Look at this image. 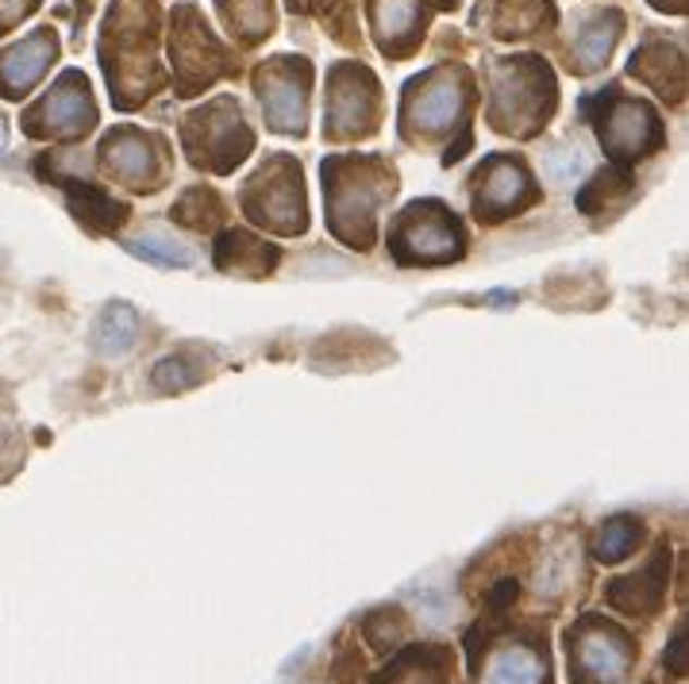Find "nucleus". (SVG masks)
<instances>
[{"label":"nucleus","mask_w":689,"mask_h":684,"mask_svg":"<svg viewBox=\"0 0 689 684\" xmlns=\"http://www.w3.org/2000/svg\"><path fill=\"white\" fill-rule=\"evenodd\" d=\"M666 666H670L674 676H686V623L674 626L670 650H666Z\"/></svg>","instance_id":"obj_20"},{"label":"nucleus","mask_w":689,"mask_h":684,"mask_svg":"<svg viewBox=\"0 0 689 684\" xmlns=\"http://www.w3.org/2000/svg\"><path fill=\"white\" fill-rule=\"evenodd\" d=\"M651 139H655V116L640 104H624L605 127V147L620 150V154H640Z\"/></svg>","instance_id":"obj_7"},{"label":"nucleus","mask_w":689,"mask_h":684,"mask_svg":"<svg viewBox=\"0 0 689 684\" xmlns=\"http://www.w3.org/2000/svg\"><path fill=\"white\" fill-rule=\"evenodd\" d=\"M432 215H423L408 208V223L401 227V258H423V262H443V258L458 254V227H451L447 215L440 208H428Z\"/></svg>","instance_id":"obj_2"},{"label":"nucleus","mask_w":689,"mask_h":684,"mask_svg":"<svg viewBox=\"0 0 689 684\" xmlns=\"http://www.w3.org/2000/svg\"><path fill=\"white\" fill-rule=\"evenodd\" d=\"M666 577H670V550L659 546V554L640 569V573H631V577H624V581H613L608 600H613L620 611H631V615L655 611L659 604H663Z\"/></svg>","instance_id":"obj_3"},{"label":"nucleus","mask_w":689,"mask_h":684,"mask_svg":"<svg viewBox=\"0 0 689 684\" xmlns=\"http://www.w3.org/2000/svg\"><path fill=\"white\" fill-rule=\"evenodd\" d=\"M35 120L47 124V132H74V127L89 124L93 108H89L85 89L77 85V77H66L59 89L50 92V97L39 104V112H35Z\"/></svg>","instance_id":"obj_6"},{"label":"nucleus","mask_w":689,"mask_h":684,"mask_svg":"<svg viewBox=\"0 0 689 684\" xmlns=\"http://www.w3.org/2000/svg\"><path fill=\"white\" fill-rule=\"evenodd\" d=\"M608 47H613V32H608V27H598V32L586 35V39L578 42V54H581V62L593 70V66H601V59L608 54Z\"/></svg>","instance_id":"obj_17"},{"label":"nucleus","mask_w":689,"mask_h":684,"mask_svg":"<svg viewBox=\"0 0 689 684\" xmlns=\"http://www.w3.org/2000/svg\"><path fill=\"white\" fill-rule=\"evenodd\" d=\"M390 684H443L440 676L432 673V669H413V654H408V658H401V666L397 669H390Z\"/></svg>","instance_id":"obj_19"},{"label":"nucleus","mask_w":689,"mask_h":684,"mask_svg":"<svg viewBox=\"0 0 689 684\" xmlns=\"http://www.w3.org/2000/svg\"><path fill=\"white\" fill-rule=\"evenodd\" d=\"M458 104H463V97H458L455 85H435V89H428L423 97L413 100V124L443 127L458 116Z\"/></svg>","instance_id":"obj_10"},{"label":"nucleus","mask_w":689,"mask_h":684,"mask_svg":"<svg viewBox=\"0 0 689 684\" xmlns=\"http://www.w3.org/2000/svg\"><path fill=\"white\" fill-rule=\"evenodd\" d=\"M9 147V135H4V124H0V150Z\"/></svg>","instance_id":"obj_22"},{"label":"nucleus","mask_w":689,"mask_h":684,"mask_svg":"<svg viewBox=\"0 0 689 684\" xmlns=\"http://www.w3.org/2000/svg\"><path fill=\"white\" fill-rule=\"evenodd\" d=\"M524 200H532V185H528L520 165L493 162L490 174H485L482 192H478V212H482V220L485 215H490V220H501V215L513 212V208L524 204Z\"/></svg>","instance_id":"obj_5"},{"label":"nucleus","mask_w":689,"mask_h":684,"mask_svg":"<svg viewBox=\"0 0 689 684\" xmlns=\"http://www.w3.org/2000/svg\"><path fill=\"white\" fill-rule=\"evenodd\" d=\"M490 684H543V661L532 650H505L493 658L490 666Z\"/></svg>","instance_id":"obj_9"},{"label":"nucleus","mask_w":689,"mask_h":684,"mask_svg":"<svg viewBox=\"0 0 689 684\" xmlns=\"http://www.w3.org/2000/svg\"><path fill=\"white\" fill-rule=\"evenodd\" d=\"M70 197H74V208L82 212V220H104V223H116L124 215V208H116L112 200L100 197L93 185H70Z\"/></svg>","instance_id":"obj_15"},{"label":"nucleus","mask_w":689,"mask_h":684,"mask_svg":"<svg viewBox=\"0 0 689 684\" xmlns=\"http://www.w3.org/2000/svg\"><path fill=\"white\" fill-rule=\"evenodd\" d=\"M408 20H413V4L408 0H382V9H378V24H382V32H405Z\"/></svg>","instance_id":"obj_18"},{"label":"nucleus","mask_w":689,"mask_h":684,"mask_svg":"<svg viewBox=\"0 0 689 684\" xmlns=\"http://www.w3.org/2000/svg\"><path fill=\"white\" fill-rule=\"evenodd\" d=\"M631 666V638L616 626L593 623L590 635L574 646V676L581 673V684H616Z\"/></svg>","instance_id":"obj_1"},{"label":"nucleus","mask_w":689,"mask_h":684,"mask_svg":"<svg viewBox=\"0 0 689 684\" xmlns=\"http://www.w3.org/2000/svg\"><path fill=\"white\" fill-rule=\"evenodd\" d=\"M516 593H520V588H516V581H501V585L493 588L490 596H485V604H490V611H497V615H501V611H505L508 604L516 600Z\"/></svg>","instance_id":"obj_21"},{"label":"nucleus","mask_w":689,"mask_h":684,"mask_svg":"<svg viewBox=\"0 0 689 684\" xmlns=\"http://www.w3.org/2000/svg\"><path fill=\"white\" fill-rule=\"evenodd\" d=\"M93 338H97L100 355L120 358L135 347V338H139V320H135V312L127 304H112V308H104V315L97 320Z\"/></svg>","instance_id":"obj_8"},{"label":"nucleus","mask_w":689,"mask_h":684,"mask_svg":"<svg viewBox=\"0 0 689 684\" xmlns=\"http://www.w3.org/2000/svg\"><path fill=\"white\" fill-rule=\"evenodd\" d=\"M127 250L139 258H147V262H158V265H189V250H182L177 242L162 239V235H143V239L127 242Z\"/></svg>","instance_id":"obj_14"},{"label":"nucleus","mask_w":689,"mask_h":684,"mask_svg":"<svg viewBox=\"0 0 689 684\" xmlns=\"http://www.w3.org/2000/svg\"><path fill=\"white\" fill-rule=\"evenodd\" d=\"M640 523L628 520V515H620V520H608L605 531H601L598 538V558L601 561H620L628 558L631 550H636V543H640Z\"/></svg>","instance_id":"obj_12"},{"label":"nucleus","mask_w":689,"mask_h":684,"mask_svg":"<svg viewBox=\"0 0 689 684\" xmlns=\"http://www.w3.org/2000/svg\"><path fill=\"white\" fill-rule=\"evenodd\" d=\"M50 59H54V42L47 35H32V39L16 42L12 50L0 54V89L9 92V97L32 89L47 74Z\"/></svg>","instance_id":"obj_4"},{"label":"nucleus","mask_w":689,"mask_h":684,"mask_svg":"<svg viewBox=\"0 0 689 684\" xmlns=\"http://www.w3.org/2000/svg\"><path fill=\"white\" fill-rule=\"evenodd\" d=\"M267 116L274 120L282 132H297L300 120H305V104H300L297 85L278 82L274 92H267Z\"/></svg>","instance_id":"obj_13"},{"label":"nucleus","mask_w":689,"mask_h":684,"mask_svg":"<svg viewBox=\"0 0 689 684\" xmlns=\"http://www.w3.org/2000/svg\"><path fill=\"white\" fill-rule=\"evenodd\" d=\"M155 385L162 388V393H177V388L193 385V373L189 365L182 362V358H162L155 370Z\"/></svg>","instance_id":"obj_16"},{"label":"nucleus","mask_w":689,"mask_h":684,"mask_svg":"<svg viewBox=\"0 0 689 684\" xmlns=\"http://www.w3.org/2000/svg\"><path fill=\"white\" fill-rule=\"evenodd\" d=\"M104 154H109L112 170H116L120 177H127V182H143V177H147L150 154H147V142H143L139 135H120V139H109Z\"/></svg>","instance_id":"obj_11"}]
</instances>
